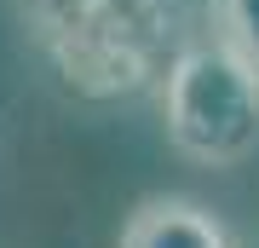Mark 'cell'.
I'll use <instances>...</instances> for the list:
<instances>
[{
	"mask_svg": "<svg viewBox=\"0 0 259 248\" xmlns=\"http://www.w3.org/2000/svg\"><path fill=\"white\" fill-rule=\"evenodd\" d=\"M167 145L196 167H236L259 150V64L213 41L179 52L161 92Z\"/></svg>",
	"mask_w": 259,
	"mask_h": 248,
	"instance_id": "1",
	"label": "cell"
},
{
	"mask_svg": "<svg viewBox=\"0 0 259 248\" xmlns=\"http://www.w3.org/2000/svg\"><path fill=\"white\" fill-rule=\"evenodd\" d=\"M213 29L248 64H259V0H213Z\"/></svg>",
	"mask_w": 259,
	"mask_h": 248,
	"instance_id": "3",
	"label": "cell"
},
{
	"mask_svg": "<svg viewBox=\"0 0 259 248\" xmlns=\"http://www.w3.org/2000/svg\"><path fill=\"white\" fill-rule=\"evenodd\" d=\"M121 248H236V237L196 196H144L121 225Z\"/></svg>",
	"mask_w": 259,
	"mask_h": 248,
	"instance_id": "2",
	"label": "cell"
}]
</instances>
